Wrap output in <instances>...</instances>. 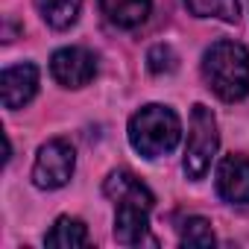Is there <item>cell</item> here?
Wrapping results in <instances>:
<instances>
[{
  "label": "cell",
  "instance_id": "6da1fadb",
  "mask_svg": "<svg viewBox=\"0 0 249 249\" xmlns=\"http://www.w3.org/2000/svg\"><path fill=\"white\" fill-rule=\"evenodd\" d=\"M103 194L114 202V240L123 246H138L147 240L150 231V211H153V191L132 173V170H111L103 182Z\"/></svg>",
  "mask_w": 249,
  "mask_h": 249
},
{
  "label": "cell",
  "instance_id": "52a82bcc",
  "mask_svg": "<svg viewBox=\"0 0 249 249\" xmlns=\"http://www.w3.org/2000/svg\"><path fill=\"white\" fill-rule=\"evenodd\" d=\"M38 91V68L33 62H21L12 65L0 73V100H3V108L18 111L24 108Z\"/></svg>",
  "mask_w": 249,
  "mask_h": 249
},
{
  "label": "cell",
  "instance_id": "7a4b0ae2",
  "mask_svg": "<svg viewBox=\"0 0 249 249\" xmlns=\"http://www.w3.org/2000/svg\"><path fill=\"white\" fill-rule=\"evenodd\" d=\"M202 79L223 103L243 100L249 94V50L240 41H214L202 56Z\"/></svg>",
  "mask_w": 249,
  "mask_h": 249
},
{
  "label": "cell",
  "instance_id": "7c38bea8",
  "mask_svg": "<svg viewBox=\"0 0 249 249\" xmlns=\"http://www.w3.org/2000/svg\"><path fill=\"white\" fill-rule=\"evenodd\" d=\"M185 6L196 18H217V21H226V24H234L240 18L237 0H185Z\"/></svg>",
  "mask_w": 249,
  "mask_h": 249
},
{
  "label": "cell",
  "instance_id": "9c48e42d",
  "mask_svg": "<svg viewBox=\"0 0 249 249\" xmlns=\"http://www.w3.org/2000/svg\"><path fill=\"white\" fill-rule=\"evenodd\" d=\"M100 9L108 18V24L120 30H135L147 24L153 12V0H100Z\"/></svg>",
  "mask_w": 249,
  "mask_h": 249
},
{
  "label": "cell",
  "instance_id": "8fae6325",
  "mask_svg": "<svg viewBox=\"0 0 249 249\" xmlns=\"http://www.w3.org/2000/svg\"><path fill=\"white\" fill-rule=\"evenodd\" d=\"M36 6L44 18L47 27L53 30H68L79 21L82 12V0H36Z\"/></svg>",
  "mask_w": 249,
  "mask_h": 249
},
{
  "label": "cell",
  "instance_id": "5b68a950",
  "mask_svg": "<svg viewBox=\"0 0 249 249\" xmlns=\"http://www.w3.org/2000/svg\"><path fill=\"white\" fill-rule=\"evenodd\" d=\"M76 170V153L65 138H53L38 147L36 164H33V185L41 191H59L73 179Z\"/></svg>",
  "mask_w": 249,
  "mask_h": 249
},
{
  "label": "cell",
  "instance_id": "30bf717a",
  "mask_svg": "<svg viewBox=\"0 0 249 249\" xmlns=\"http://www.w3.org/2000/svg\"><path fill=\"white\" fill-rule=\"evenodd\" d=\"M44 243L53 246V249H76V246H85V243H88V226H85L79 217L62 214V217L53 223V229L47 231Z\"/></svg>",
  "mask_w": 249,
  "mask_h": 249
},
{
  "label": "cell",
  "instance_id": "ba28073f",
  "mask_svg": "<svg viewBox=\"0 0 249 249\" xmlns=\"http://www.w3.org/2000/svg\"><path fill=\"white\" fill-rule=\"evenodd\" d=\"M217 194L231 205H249V159L226 156L217 164Z\"/></svg>",
  "mask_w": 249,
  "mask_h": 249
},
{
  "label": "cell",
  "instance_id": "3957f363",
  "mask_svg": "<svg viewBox=\"0 0 249 249\" xmlns=\"http://www.w3.org/2000/svg\"><path fill=\"white\" fill-rule=\"evenodd\" d=\"M126 135H129V144L138 156L161 159V156L176 150V144L182 138V120L170 106L150 103V106H141L129 117Z\"/></svg>",
  "mask_w": 249,
  "mask_h": 249
},
{
  "label": "cell",
  "instance_id": "277c9868",
  "mask_svg": "<svg viewBox=\"0 0 249 249\" xmlns=\"http://www.w3.org/2000/svg\"><path fill=\"white\" fill-rule=\"evenodd\" d=\"M220 147V132H217V117L211 114L208 106L196 103L191 108V123H188V144H185V176L199 182L211 170V161Z\"/></svg>",
  "mask_w": 249,
  "mask_h": 249
},
{
  "label": "cell",
  "instance_id": "4fadbf2b",
  "mask_svg": "<svg viewBox=\"0 0 249 249\" xmlns=\"http://www.w3.org/2000/svg\"><path fill=\"white\" fill-rule=\"evenodd\" d=\"M179 243L182 246H196V249H205V246H214L217 237H214V229L205 217H188L182 223V231H179Z\"/></svg>",
  "mask_w": 249,
  "mask_h": 249
},
{
  "label": "cell",
  "instance_id": "8992f818",
  "mask_svg": "<svg viewBox=\"0 0 249 249\" xmlns=\"http://www.w3.org/2000/svg\"><path fill=\"white\" fill-rule=\"evenodd\" d=\"M50 73L62 88H85L97 76V56L85 47H62L50 56Z\"/></svg>",
  "mask_w": 249,
  "mask_h": 249
},
{
  "label": "cell",
  "instance_id": "5bb4252c",
  "mask_svg": "<svg viewBox=\"0 0 249 249\" xmlns=\"http://www.w3.org/2000/svg\"><path fill=\"white\" fill-rule=\"evenodd\" d=\"M176 65H179V56H176V50H173L170 44H156V47H150V53H147V68H150V73H170V71H176Z\"/></svg>",
  "mask_w": 249,
  "mask_h": 249
}]
</instances>
